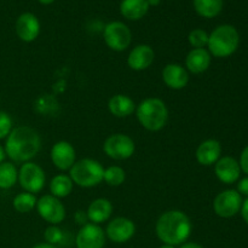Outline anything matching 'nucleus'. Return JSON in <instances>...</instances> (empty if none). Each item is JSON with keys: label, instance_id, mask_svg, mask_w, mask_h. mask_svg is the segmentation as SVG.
<instances>
[{"label": "nucleus", "instance_id": "obj_1", "mask_svg": "<svg viewBox=\"0 0 248 248\" xmlns=\"http://www.w3.org/2000/svg\"><path fill=\"white\" fill-rule=\"evenodd\" d=\"M41 137L36 130L27 125L12 128L5 142V154L11 161L24 164L29 162L41 150Z\"/></svg>", "mask_w": 248, "mask_h": 248}, {"label": "nucleus", "instance_id": "obj_2", "mask_svg": "<svg viewBox=\"0 0 248 248\" xmlns=\"http://www.w3.org/2000/svg\"><path fill=\"white\" fill-rule=\"evenodd\" d=\"M193 224L186 213L179 210L166 211L162 213L155 224V232L164 245L178 246L189 239Z\"/></svg>", "mask_w": 248, "mask_h": 248}, {"label": "nucleus", "instance_id": "obj_3", "mask_svg": "<svg viewBox=\"0 0 248 248\" xmlns=\"http://www.w3.org/2000/svg\"><path fill=\"white\" fill-rule=\"evenodd\" d=\"M136 116L143 128L150 132H159L169 121V108L162 99L148 97L136 107Z\"/></svg>", "mask_w": 248, "mask_h": 248}, {"label": "nucleus", "instance_id": "obj_4", "mask_svg": "<svg viewBox=\"0 0 248 248\" xmlns=\"http://www.w3.org/2000/svg\"><path fill=\"white\" fill-rule=\"evenodd\" d=\"M239 44L240 35L237 29L230 24H222L213 29L208 35L207 50L213 57L227 58L235 53Z\"/></svg>", "mask_w": 248, "mask_h": 248}, {"label": "nucleus", "instance_id": "obj_5", "mask_svg": "<svg viewBox=\"0 0 248 248\" xmlns=\"http://www.w3.org/2000/svg\"><path fill=\"white\" fill-rule=\"evenodd\" d=\"M104 167L99 161L90 157L77 160L69 170V177L74 186L80 188H93L103 182Z\"/></svg>", "mask_w": 248, "mask_h": 248}, {"label": "nucleus", "instance_id": "obj_6", "mask_svg": "<svg viewBox=\"0 0 248 248\" xmlns=\"http://www.w3.org/2000/svg\"><path fill=\"white\" fill-rule=\"evenodd\" d=\"M103 152L110 159L124 161L132 157L135 154V140L125 133H114L104 140Z\"/></svg>", "mask_w": 248, "mask_h": 248}, {"label": "nucleus", "instance_id": "obj_7", "mask_svg": "<svg viewBox=\"0 0 248 248\" xmlns=\"http://www.w3.org/2000/svg\"><path fill=\"white\" fill-rule=\"evenodd\" d=\"M103 39L106 45L115 52H123L130 47L132 43L131 29L124 22H109L103 31Z\"/></svg>", "mask_w": 248, "mask_h": 248}, {"label": "nucleus", "instance_id": "obj_8", "mask_svg": "<svg viewBox=\"0 0 248 248\" xmlns=\"http://www.w3.org/2000/svg\"><path fill=\"white\" fill-rule=\"evenodd\" d=\"M18 183L24 191L36 195L46 184L45 171L35 162H24L18 170Z\"/></svg>", "mask_w": 248, "mask_h": 248}, {"label": "nucleus", "instance_id": "obj_9", "mask_svg": "<svg viewBox=\"0 0 248 248\" xmlns=\"http://www.w3.org/2000/svg\"><path fill=\"white\" fill-rule=\"evenodd\" d=\"M35 208L38 215L50 225L61 224L67 215L65 206L63 205L61 199H57L51 194H46L39 198Z\"/></svg>", "mask_w": 248, "mask_h": 248}, {"label": "nucleus", "instance_id": "obj_10", "mask_svg": "<svg viewBox=\"0 0 248 248\" xmlns=\"http://www.w3.org/2000/svg\"><path fill=\"white\" fill-rule=\"evenodd\" d=\"M242 196L234 189H228L218 194L213 200V211L220 218H232L240 212Z\"/></svg>", "mask_w": 248, "mask_h": 248}, {"label": "nucleus", "instance_id": "obj_11", "mask_svg": "<svg viewBox=\"0 0 248 248\" xmlns=\"http://www.w3.org/2000/svg\"><path fill=\"white\" fill-rule=\"evenodd\" d=\"M106 236L115 244H125L136 234V224L126 217L113 218L106 228Z\"/></svg>", "mask_w": 248, "mask_h": 248}, {"label": "nucleus", "instance_id": "obj_12", "mask_svg": "<svg viewBox=\"0 0 248 248\" xmlns=\"http://www.w3.org/2000/svg\"><path fill=\"white\" fill-rule=\"evenodd\" d=\"M50 157L53 166L58 171H69L77 161V150L72 143L67 140H60L51 148Z\"/></svg>", "mask_w": 248, "mask_h": 248}, {"label": "nucleus", "instance_id": "obj_13", "mask_svg": "<svg viewBox=\"0 0 248 248\" xmlns=\"http://www.w3.org/2000/svg\"><path fill=\"white\" fill-rule=\"evenodd\" d=\"M75 245L77 248H103L106 245V232L99 225L86 223L78 232Z\"/></svg>", "mask_w": 248, "mask_h": 248}, {"label": "nucleus", "instance_id": "obj_14", "mask_svg": "<svg viewBox=\"0 0 248 248\" xmlns=\"http://www.w3.org/2000/svg\"><path fill=\"white\" fill-rule=\"evenodd\" d=\"M161 78L164 84L171 90H183L189 84L190 74L186 67L179 63H169L164 67L161 73Z\"/></svg>", "mask_w": 248, "mask_h": 248}, {"label": "nucleus", "instance_id": "obj_15", "mask_svg": "<svg viewBox=\"0 0 248 248\" xmlns=\"http://www.w3.org/2000/svg\"><path fill=\"white\" fill-rule=\"evenodd\" d=\"M16 34L22 41L24 43H31L36 40V38L40 34V21L38 17L31 12H24L19 15V17L16 21Z\"/></svg>", "mask_w": 248, "mask_h": 248}, {"label": "nucleus", "instance_id": "obj_16", "mask_svg": "<svg viewBox=\"0 0 248 248\" xmlns=\"http://www.w3.org/2000/svg\"><path fill=\"white\" fill-rule=\"evenodd\" d=\"M155 52L153 47L147 44L135 46L127 56V65L135 72L147 70L154 63Z\"/></svg>", "mask_w": 248, "mask_h": 248}, {"label": "nucleus", "instance_id": "obj_17", "mask_svg": "<svg viewBox=\"0 0 248 248\" xmlns=\"http://www.w3.org/2000/svg\"><path fill=\"white\" fill-rule=\"evenodd\" d=\"M216 177L224 184L236 183L241 174L240 164L232 156H223L215 164Z\"/></svg>", "mask_w": 248, "mask_h": 248}, {"label": "nucleus", "instance_id": "obj_18", "mask_svg": "<svg viewBox=\"0 0 248 248\" xmlns=\"http://www.w3.org/2000/svg\"><path fill=\"white\" fill-rule=\"evenodd\" d=\"M212 56L207 48H191L186 57V69L189 74H202L210 68Z\"/></svg>", "mask_w": 248, "mask_h": 248}, {"label": "nucleus", "instance_id": "obj_19", "mask_svg": "<svg viewBox=\"0 0 248 248\" xmlns=\"http://www.w3.org/2000/svg\"><path fill=\"white\" fill-rule=\"evenodd\" d=\"M222 155V144L217 140H206L199 144L196 148L195 157L196 161L201 166H212Z\"/></svg>", "mask_w": 248, "mask_h": 248}, {"label": "nucleus", "instance_id": "obj_20", "mask_svg": "<svg viewBox=\"0 0 248 248\" xmlns=\"http://www.w3.org/2000/svg\"><path fill=\"white\" fill-rule=\"evenodd\" d=\"M113 211L114 207L110 200L106 198H98L90 203L86 210V213L90 223L99 225L110 219Z\"/></svg>", "mask_w": 248, "mask_h": 248}, {"label": "nucleus", "instance_id": "obj_21", "mask_svg": "<svg viewBox=\"0 0 248 248\" xmlns=\"http://www.w3.org/2000/svg\"><path fill=\"white\" fill-rule=\"evenodd\" d=\"M136 103L131 97L126 94H114L108 102V109L115 118H128L136 111Z\"/></svg>", "mask_w": 248, "mask_h": 248}, {"label": "nucleus", "instance_id": "obj_22", "mask_svg": "<svg viewBox=\"0 0 248 248\" xmlns=\"http://www.w3.org/2000/svg\"><path fill=\"white\" fill-rule=\"evenodd\" d=\"M147 0H123L120 2V14L128 21H138L149 11Z\"/></svg>", "mask_w": 248, "mask_h": 248}, {"label": "nucleus", "instance_id": "obj_23", "mask_svg": "<svg viewBox=\"0 0 248 248\" xmlns=\"http://www.w3.org/2000/svg\"><path fill=\"white\" fill-rule=\"evenodd\" d=\"M48 189H50L51 195L56 196L57 199L67 198L72 194L74 189V183L69 174L60 173L56 174L48 183Z\"/></svg>", "mask_w": 248, "mask_h": 248}, {"label": "nucleus", "instance_id": "obj_24", "mask_svg": "<svg viewBox=\"0 0 248 248\" xmlns=\"http://www.w3.org/2000/svg\"><path fill=\"white\" fill-rule=\"evenodd\" d=\"M194 9L203 18H213L222 11L223 0H194Z\"/></svg>", "mask_w": 248, "mask_h": 248}, {"label": "nucleus", "instance_id": "obj_25", "mask_svg": "<svg viewBox=\"0 0 248 248\" xmlns=\"http://www.w3.org/2000/svg\"><path fill=\"white\" fill-rule=\"evenodd\" d=\"M18 182V170L12 162H1L0 164V189L12 188Z\"/></svg>", "mask_w": 248, "mask_h": 248}, {"label": "nucleus", "instance_id": "obj_26", "mask_svg": "<svg viewBox=\"0 0 248 248\" xmlns=\"http://www.w3.org/2000/svg\"><path fill=\"white\" fill-rule=\"evenodd\" d=\"M36 202H38V199H36L35 194L23 191V193H19L15 196L12 206H14L15 211L24 215V213H29L35 210Z\"/></svg>", "mask_w": 248, "mask_h": 248}, {"label": "nucleus", "instance_id": "obj_27", "mask_svg": "<svg viewBox=\"0 0 248 248\" xmlns=\"http://www.w3.org/2000/svg\"><path fill=\"white\" fill-rule=\"evenodd\" d=\"M103 181L108 184L109 186H120L125 183L126 181V172L125 170L118 165H113L107 169H104Z\"/></svg>", "mask_w": 248, "mask_h": 248}, {"label": "nucleus", "instance_id": "obj_28", "mask_svg": "<svg viewBox=\"0 0 248 248\" xmlns=\"http://www.w3.org/2000/svg\"><path fill=\"white\" fill-rule=\"evenodd\" d=\"M208 35L210 34L201 28L193 29L188 35V43L193 48H205L207 47Z\"/></svg>", "mask_w": 248, "mask_h": 248}, {"label": "nucleus", "instance_id": "obj_29", "mask_svg": "<svg viewBox=\"0 0 248 248\" xmlns=\"http://www.w3.org/2000/svg\"><path fill=\"white\" fill-rule=\"evenodd\" d=\"M44 237H45L46 244L57 246V245L62 244L63 239H64V234H63L62 229L58 225H50L44 232Z\"/></svg>", "mask_w": 248, "mask_h": 248}, {"label": "nucleus", "instance_id": "obj_30", "mask_svg": "<svg viewBox=\"0 0 248 248\" xmlns=\"http://www.w3.org/2000/svg\"><path fill=\"white\" fill-rule=\"evenodd\" d=\"M14 128V121L6 111H0V140H4Z\"/></svg>", "mask_w": 248, "mask_h": 248}, {"label": "nucleus", "instance_id": "obj_31", "mask_svg": "<svg viewBox=\"0 0 248 248\" xmlns=\"http://www.w3.org/2000/svg\"><path fill=\"white\" fill-rule=\"evenodd\" d=\"M240 169H241V172H245V173L248 176V145L242 150L241 155H240Z\"/></svg>", "mask_w": 248, "mask_h": 248}, {"label": "nucleus", "instance_id": "obj_32", "mask_svg": "<svg viewBox=\"0 0 248 248\" xmlns=\"http://www.w3.org/2000/svg\"><path fill=\"white\" fill-rule=\"evenodd\" d=\"M237 191H239L241 196L245 195L248 198V177L242 178L241 181L237 183Z\"/></svg>", "mask_w": 248, "mask_h": 248}, {"label": "nucleus", "instance_id": "obj_33", "mask_svg": "<svg viewBox=\"0 0 248 248\" xmlns=\"http://www.w3.org/2000/svg\"><path fill=\"white\" fill-rule=\"evenodd\" d=\"M74 218H75V220L79 223V224H81V227H82V225L86 224L87 220H89V218H87L86 211H81V210H79L78 212H75Z\"/></svg>", "mask_w": 248, "mask_h": 248}, {"label": "nucleus", "instance_id": "obj_34", "mask_svg": "<svg viewBox=\"0 0 248 248\" xmlns=\"http://www.w3.org/2000/svg\"><path fill=\"white\" fill-rule=\"evenodd\" d=\"M240 212H241V216L242 218H244L245 222L248 224V198L246 200L242 202V206H241V210H240Z\"/></svg>", "mask_w": 248, "mask_h": 248}, {"label": "nucleus", "instance_id": "obj_35", "mask_svg": "<svg viewBox=\"0 0 248 248\" xmlns=\"http://www.w3.org/2000/svg\"><path fill=\"white\" fill-rule=\"evenodd\" d=\"M179 248H203L200 244L198 242H184V244L181 245Z\"/></svg>", "mask_w": 248, "mask_h": 248}, {"label": "nucleus", "instance_id": "obj_36", "mask_svg": "<svg viewBox=\"0 0 248 248\" xmlns=\"http://www.w3.org/2000/svg\"><path fill=\"white\" fill-rule=\"evenodd\" d=\"M31 248H57V247L53 246V245H50V244H46V242H44V244L35 245V246L31 247Z\"/></svg>", "mask_w": 248, "mask_h": 248}, {"label": "nucleus", "instance_id": "obj_37", "mask_svg": "<svg viewBox=\"0 0 248 248\" xmlns=\"http://www.w3.org/2000/svg\"><path fill=\"white\" fill-rule=\"evenodd\" d=\"M5 157H6V154H5V149L1 147V145H0V164H1V162H4Z\"/></svg>", "mask_w": 248, "mask_h": 248}, {"label": "nucleus", "instance_id": "obj_38", "mask_svg": "<svg viewBox=\"0 0 248 248\" xmlns=\"http://www.w3.org/2000/svg\"><path fill=\"white\" fill-rule=\"evenodd\" d=\"M149 6H157L161 2V0H147Z\"/></svg>", "mask_w": 248, "mask_h": 248}, {"label": "nucleus", "instance_id": "obj_39", "mask_svg": "<svg viewBox=\"0 0 248 248\" xmlns=\"http://www.w3.org/2000/svg\"><path fill=\"white\" fill-rule=\"evenodd\" d=\"M38 1L43 5H50V4H52L55 0H38Z\"/></svg>", "mask_w": 248, "mask_h": 248}, {"label": "nucleus", "instance_id": "obj_40", "mask_svg": "<svg viewBox=\"0 0 248 248\" xmlns=\"http://www.w3.org/2000/svg\"><path fill=\"white\" fill-rule=\"evenodd\" d=\"M160 248H176L174 246H170V245H164V246H161Z\"/></svg>", "mask_w": 248, "mask_h": 248}]
</instances>
